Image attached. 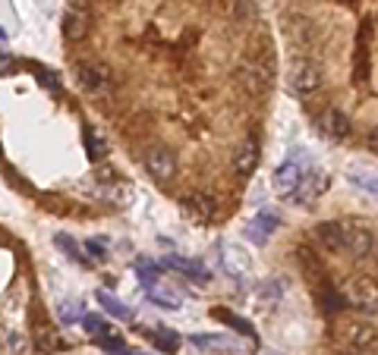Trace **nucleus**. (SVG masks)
Wrapping results in <instances>:
<instances>
[{
	"instance_id": "33",
	"label": "nucleus",
	"mask_w": 378,
	"mask_h": 355,
	"mask_svg": "<svg viewBox=\"0 0 378 355\" xmlns=\"http://www.w3.org/2000/svg\"><path fill=\"white\" fill-rule=\"evenodd\" d=\"M356 185H363V189H369L372 195H378V176H369V179H356Z\"/></svg>"
},
{
	"instance_id": "24",
	"label": "nucleus",
	"mask_w": 378,
	"mask_h": 355,
	"mask_svg": "<svg viewBox=\"0 0 378 355\" xmlns=\"http://www.w3.org/2000/svg\"><path fill=\"white\" fill-rule=\"evenodd\" d=\"M318 302H322V308L328 314H337V311H344V308H347V299L337 293V289H331V286L318 289Z\"/></svg>"
},
{
	"instance_id": "29",
	"label": "nucleus",
	"mask_w": 378,
	"mask_h": 355,
	"mask_svg": "<svg viewBox=\"0 0 378 355\" xmlns=\"http://www.w3.org/2000/svg\"><path fill=\"white\" fill-rule=\"evenodd\" d=\"M83 248L89 252V261H104V258H108V246H104L101 239H89Z\"/></svg>"
},
{
	"instance_id": "34",
	"label": "nucleus",
	"mask_w": 378,
	"mask_h": 355,
	"mask_svg": "<svg viewBox=\"0 0 378 355\" xmlns=\"http://www.w3.org/2000/svg\"><path fill=\"white\" fill-rule=\"evenodd\" d=\"M366 145H369V151H375V154H378V126L369 132V138H366Z\"/></svg>"
},
{
	"instance_id": "17",
	"label": "nucleus",
	"mask_w": 378,
	"mask_h": 355,
	"mask_svg": "<svg viewBox=\"0 0 378 355\" xmlns=\"http://www.w3.org/2000/svg\"><path fill=\"white\" fill-rule=\"evenodd\" d=\"M221 264H224V271L234 277V280H240V273H246V267H249V261L243 258V252H237L234 246H224L221 248Z\"/></svg>"
},
{
	"instance_id": "1",
	"label": "nucleus",
	"mask_w": 378,
	"mask_h": 355,
	"mask_svg": "<svg viewBox=\"0 0 378 355\" xmlns=\"http://www.w3.org/2000/svg\"><path fill=\"white\" fill-rule=\"evenodd\" d=\"M287 89L300 98H309L322 89V69L316 63H293L290 69V79H287Z\"/></svg>"
},
{
	"instance_id": "32",
	"label": "nucleus",
	"mask_w": 378,
	"mask_h": 355,
	"mask_svg": "<svg viewBox=\"0 0 378 355\" xmlns=\"http://www.w3.org/2000/svg\"><path fill=\"white\" fill-rule=\"evenodd\" d=\"M277 295H281V286H275V283H271V286H261V299H268V302H275Z\"/></svg>"
},
{
	"instance_id": "7",
	"label": "nucleus",
	"mask_w": 378,
	"mask_h": 355,
	"mask_svg": "<svg viewBox=\"0 0 378 355\" xmlns=\"http://www.w3.org/2000/svg\"><path fill=\"white\" fill-rule=\"evenodd\" d=\"M312 236H316V242L325 248V252H341V248H347L344 224H337V220H325V224H318Z\"/></svg>"
},
{
	"instance_id": "16",
	"label": "nucleus",
	"mask_w": 378,
	"mask_h": 355,
	"mask_svg": "<svg viewBox=\"0 0 378 355\" xmlns=\"http://www.w3.org/2000/svg\"><path fill=\"white\" fill-rule=\"evenodd\" d=\"M347 343L356 349H372L378 343V334L369 324H350V327H347Z\"/></svg>"
},
{
	"instance_id": "19",
	"label": "nucleus",
	"mask_w": 378,
	"mask_h": 355,
	"mask_svg": "<svg viewBox=\"0 0 378 355\" xmlns=\"http://www.w3.org/2000/svg\"><path fill=\"white\" fill-rule=\"evenodd\" d=\"M148 302L151 305H158V308H167V311H177L180 305H183V299H180V293H173V289H167V286H155V289H148Z\"/></svg>"
},
{
	"instance_id": "10",
	"label": "nucleus",
	"mask_w": 378,
	"mask_h": 355,
	"mask_svg": "<svg viewBox=\"0 0 378 355\" xmlns=\"http://www.w3.org/2000/svg\"><path fill=\"white\" fill-rule=\"evenodd\" d=\"M145 336H148V340L155 343V349L164 352V355H177L180 346H183L180 334H177V330H171V327H148V330H145Z\"/></svg>"
},
{
	"instance_id": "9",
	"label": "nucleus",
	"mask_w": 378,
	"mask_h": 355,
	"mask_svg": "<svg viewBox=\"0 0 378 355\" xmlns=\"http://www.w3.org/2000/svg\"><path fill=\"white\" fill-rule=\"evenodd\" d=\"M79 85H83L89 95H101L110 89V73L104 66H79Z\"/></svg>"
},
{
	"instance_id": "35",
	"label": "nucleus",
	"mask_w": 378,
	"mask_h": 355,
	"mask_svg": "<svg viewBox=\"0 0 378 355\" xmlns=\"http://www.w3.org/2000/svg\"><path fill=\"white\" fill-rule=\"evenodd\" d=\"M123 355H145V352H139V349H126Z\"/></svg>"
},
{
	"instance_id": "3",
	"label": "nucleus",
	"mask_w": 378,
	"mask_h": 355,
	"mask_svg": "<svg viewBox=\"0 0 378 355\" xmlns=\"http://www.w3.org/2000/svg\"><path fill=\"white\" fill-rule=\"evenodd\" d=\"M161 267L180 273V277H189V280H196V283L212 280V273H208L205 264H199V261H193V258H183V255H164V258H161Z\"/></svg>"
},
{
	"instance_id": "21",
	"label": "nucleus",
	"mask_w": 378,
	"mask_h": 355,
	"mask_svg": "<svg viewBox=\"0 0 378 355\" xmlns=\"http://www.w3.org/2000/svg\"><path fill=\"white\" fill-rule=\"evenodd\" d=\"M83 142H85V151H89V157L92 161H104L108 157V142L101 138V132L98 129H92V126H85V136H83Z\"/></svg>"
},
{
	"instance_id": "31",
	"label": "nucleus",
	"mask_w": 378,
	"mask_h": 355,
	"mask_svg": "<svg viewBox=\"0 0 378 355\" xmlns=\"http://www.w3.org/2000/svg\"><path fill=\"white\" fill-rule=\"evenodd\" d=\"M16 69H19V63L13 54H0V75H13Z\"/></svg>"
},
{
	"instance_id": "6",
	"label": "nucleus",
	"mask_w": 378,
	"mask_h": 355,
	"mask_svg": "<svg viewBox=\"0 0 378 355\" xmlns=\"http://www.w3.org/2000/svg\"><path fill=\"white\" fill-rule=\"evenodd\" d=\"M302 183V170L296 161H287V164H281L275 170V176H271V189L277 192V195H284V199H290L296 189H300Z\"/></svg>"
},
{
	"instance_id": "4",
	"label": "nucleus",
	"mask_w": 378,
	"mask_h": 355,
	"mask_svg": "<svg viewBox=\"0 0 378 355\" xmlns=\"http://www.w3.org/2000/svg\"><path fill=\"white\" fill-rule=\"evenodd\" d=\"M281 226V217L275 211H259L252 220L246 224V239L255 246H265V242L275 236V230Z\"/></svg>"
},
{
	"instance_id": "25",
	"label": "nucleus",
	"mask_w": 378,
	"mask_h": 355,
	"mask_svg": "<svg viewBox=\"0 0 378 355\" xmlns=\"http://www.w3.org/2000/svg\"><path fill=\"white\" fill-rule=\"evenodd\" d=\"M57 318H60L63 324H76V321H83L85 314H83V308H79V302H60V305H57Z\"/></svg>"
},
{
	"instance_id": "8",
	"label": "nucleus",
	"mask_w": 378,
	"mask_h": 355,
	"mask_svg": "<svg viewBox=\"0 0 378 355\" xmlns=\"http://www.w3.org/2000/svg\"><path fill=\"white\" fill-rule=\"evenodd\" d=\"M318 129H322L328 138H347L350 136V116L334 110V107H328L322 116H318Z\"/></svg>"
},
{
	"instance_id": "20",
	"label": "nucleus",
	"mask_w": 378,
	"mask_h": 355,
	"mask_svg": "<svg viewBox=\"0 0 378 355\" xmlns=\"http://www.w3.org/2000/svg\"><path fill=\"white\" fill-rule=\"evenodd\" d=\"M212 318H214V321H221V324H227V327H234L237 334H243V336H255L252 324H249L246 318H237V314H230L227 308H212Z\"/></svg>"
},
{
	"instance_id": "23",
	"label": "nucleus",
	"mask_w": 378,
	"mask_h": 355,
	"mask_svg": "<svg viewBox=\"0 0 378 355\" xmlns=\"http://www.w3.org/2000/svg\"><path fill=\"white\" fill-rule=\"evenodd\" d=\"M356 308H369L372 314H378V286H372V283L359 280L356 283Z\"/></svg>"
},
{
	"instance_id": "18",
	"label": "nucleus",
	"mask_w": 378,
	"mask_h": 355,
	"mask_svg": "<svg viewBox=\"0 0 378 355\" xmlns=\"http://www.w3.org/2000/svg\"><path fill=\"white\" fill-rule=\"evenodd\" d=\"M54 246L60 248V252L67 255L69 261H76V264H89V258H85V255H83L85 248L79 246V242H76L73 236H69V233H57V236H54Z\"/></svg>"
},
{
	"instance_id": "26",
	"label": "nucleus",
	"mask_w": 378,
	"mask_h": 355,
	"mask_svg": "<svg viewBox=\"0 0 378 355\" xmlns=\"http://www.w3.org/2000/svg\"><path fill=\"white\" fill-rule=\"evenodd\" d=\"M300 264H302V271L309 273V277H318V280H322V277H325L322 264H318V258H312V252H309V248H300Z\"/></svg>"
},
{
	"instance_id": "28",
	"label": "nucleus",
	"mask_w": 378,
	"mask_h": 355,
	"mask_svg": "<svg viewBox=\"0 0 378 355\" xmlns=\"http://www.w3.org/2000/svg\"><path fill=\"white\" fill-rule=\"evenodd\" d=\"M38 346H42L44 352H54V349H60L63 343L57 340L54 330H51V327H42V330H38Z\"/></svg>"
},
{
	"instance_id": "14",
	"label": "nucleus",
	"mask_w": 378,
	"mask_h": 355,
	"mask_svg": "<svg viewBox=\"0 0 378 355\" xmlns=\"http://www.w3.org/2000/svg\"><path fill=\"white\" fill-rule=\"evenodd\" d=\"M85 35H89V16L76 13V10L63 13V38H69V42H83Z\"/></svg>"
},
{
	"instance_id": "5",
	"label": "nucleus",
	"mask_w": 378,
	"mask_h": 355,
	"mask_svg": "<svg viewBox=\"0 0 378 355\" xmlns=\"http://www.w3.org/2000/svg\"><path fill=\"white\" fill-rule=\"evenodd\" d=\"M344 242H347V252L356 255V258H366L375 248V236L363 224H344Z\"/></svg>"
},
{
	"instance_id": "2",
	"label": "nucleus",
	"mask_w": 378,
	"mask_h": 355,
	"mask_svg": "<svg viewBox=\"0 0 378 355\" xmlns=\"http://www.w3.org/2000/svg\"><path fill=\"white\" fill-rule=\"evenodd\" d=\"M145 170H148L151 179L164 183V179H171L177 173V157H173L171 148H151L145 154Z\"/></svg>"
},
{
	"instance_id": "27",
	"label": "nucleus",
	"mask_w": 378,
	"mask_h": 355,
	"mask_svg": "<svg viewBox=\"0 0 378 355\" xmlns=\"http://www.w3.org/2000/svg\"><path fill=\"white\" fill-rule=\"evenodd\" d=\"M35 79H38V82H42L48 91H54V95H57V91H60V82H57V75L51 73V69H44V66H35Z\"/></svg>"
},
{
	"instance_id": "12",
	"label": "nucleus",
	"mask_w": 378,
	"mask_h": 355,
	"mask_svg": "<svg viewBox=\"0 0 378 355\" xmlns=\"http://www.w3.org/2000/svg\"><path fill=\"white\" fill-rule=\"evenodd\" d=\"M255 164H259V142L249 136L246 142L240 145V151H237L234 167H237V173H240V176H249V173L255 170Z\"/></svg>"
},
{
	"instance_id": "22",
	"label": "nucleus",
	"mask_w": 378,
	"mask_h": 355,
	"mask_svg": "<svg viewBox=\"0 0 378 355\" xmlns=\"http://www.w3.org/2000/svg\"><path fill=\"white\" fill-rule=\"evenodd\" d=\"M79 324H83V330H85V336H92V340H104V336H110V334H114V330H110L108 327V321H104V318H101V314H85V318H83V321H79Z\"/></svg>"
},
{
	"instance_id": "15",
	"label": "nucleus",
	"mask_w": 378,
	"mask_h": 355,
	"mask_svg": "<svg viewBox=\"0 0 378 355\" xmlns=\"http://www.w3.org/2000/svg\"><path fill=\"white\" fill-rule=\"evenodd\" d=\"M183 205H186V214H193L196 220H212L214 211H218L214 199H208V195H189Z\"/></svg>"
},
{
	"instance_id": "13",
	"label": "nucleus",
	"mask_w": 378,
	"mask_h": 355,
	"mask_svg": "<svg viewBox=\"0 0 378 355\" xmlns=\"http://www.w3.org/2000/svg\"><path fill=\"white\" fill-rule=\"evenodd\" d=\"M132 271H136L139 286H142L145 293L161 283V264H155V261H148V258H136L132 261Z\"/></svg>"
},
{
	"instance_id": "11",
	"label": "nucleus",
	"mask_w": 378,
	"mask_h": 355,
	"mask_svg": "<svg viewBox=\"0 0 378 355\" xmlns=\"http://www.w3.org/2000/svg\"><path fill=\"white\" fill-rule=\"evenodd\" d=\"M95 302L104 308V314H110V318H114V321H120V324L132 321V308L123 305V302H120L114 293H108V289H98V293H95Z\"/></svg>"
},
{
	"instance_id": "30",
	"label": "nucleus",
	"mask_w": 378,
	"mask_h": 355,
	"mask_svg": "<svg viewBox=\"0 0 378 355\" xmlns=\"http://www.w3.org/2000/svg\"><path fill=\"white\" fill-rule=\"evenodd\" d=\"M189 343H193L196 349H214V346H224V340H221V336H189Z\"/></svg>"
}]
</instances>
